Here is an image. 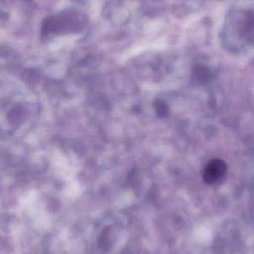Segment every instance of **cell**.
I'll return each mask as SVG.
<instances>
[{"label":"cell","mask_w":254,"mask_h":254,"mask_svg":"<svg viewBox=\"0 0 254 254\" xmlns=\"http://www.w3.org/2000/svg\"><path fill=\"white\" fill-rule=\"evenodd\" d=\"M221 42L233 54L254 53V0H239L229 9Z\"/></svg>","instance_id":"obj_1"},{"label":"cell","mask_w":254,"mask_h":254,"mask_svg":"<svg viewBox=\"0 0 254 254\" xmlns=\"http://www.w3.org/2000/svg\"><path fill=\"white\" fill-rule=\"evenodd\" d=\"M227 172L225 162L220 159L210 160L205 166L203 178L204 182L209 185H214L219 182Z\"/></svg>","instance_id":"obj_2"},{"label":"cell","mask_w":254,"mask_h":254,"mask_svg":"<svg viewBox=\"0 0 254 254\" xmlns=\"http://www.w3.org/2000/svg\"><path fill=\"white\" fill-rule=\"evenodd\" d=\"M154 110L160 118H163L167 115L169 108L163 101L156 100L154 103Z\"/></svg>","instance_id":"obj_3"},{"label":"cell","mask_w":254,"mask_h":254,"mask_svg":"<svg viewBox=\"0 0 254 254\" xmlns=\"http://www.w3.org/2000/svg\"><path fill=\"white\" fill-rule=\"evenodd\" d=\"M108 232H109V228L106 227V229L104 230L103 233L101 235L99 240H98L99 248H100L101 249L105 250V251H107V250L110 248V246H111V245H110L109 240H108V238H107Z\"/></svg>","instance_id":"obj_4"}]
</instances>
